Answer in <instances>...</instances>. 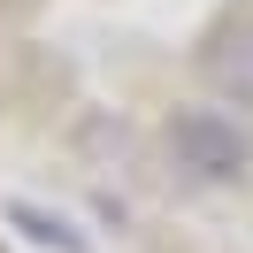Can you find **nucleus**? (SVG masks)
I'll return each mask as SVG.
<instances>
[{"mask_svg": "<svg viewBox=\"0 0 253 253\" xmlns=\"http://www.w3.org/2000/svg\"><path fill=\"white\" fill-rule=\"evenodd\" d=\"M169 154H176V169H192V176H238L253 161V138L238 130V115H222V108H184L169 123Z\"/></svg>", "mask_w": 253, "mask_h": 253, "instance_id": "f257e3e1", "label": "nucleus"}, {"mask_svg": "<svg viewBox=\"0 0 253 253\" xmlns=\"http://www.w3.org/2000/svg\"><path fill=\"white\" fill-rule=\"evenodd\" d=\"M207 84H215L222 100H238V108H253V16L222 23L215 46H207Z\"/></svg>", "mask_w": 253, "mask_h": 253, "instance_id": "f03ea898", "label": "nucleus"}]
</instances>
